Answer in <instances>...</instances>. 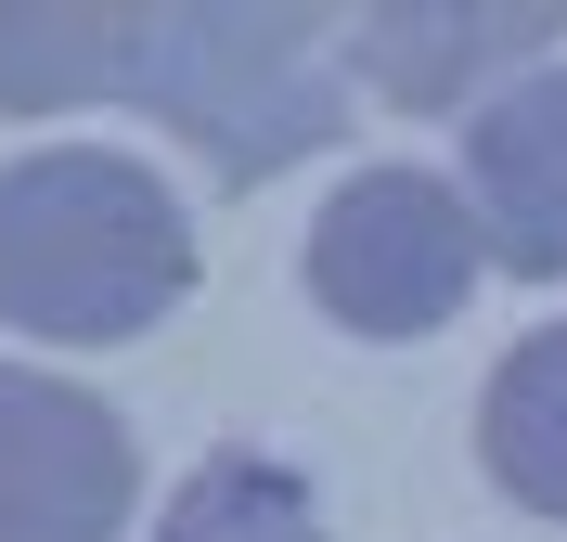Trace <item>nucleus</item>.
<instances>
[{"mask_svg": "<svg viewBox=\"0 0 567 542\" xmlns=\"http://www.w3.org/2000/svg\"><path fill=\"white\" fill-rule=\"evenodd\" d=\"M464 207H477V233L516 285L567 272V65L516 78L503 104L464 116Z\"/></svg>", "mask_w": 567, "mask_h": 542, "instance_id": "423d86ee", "label": "nucleus"}, {"mask_svg": "<svg viewBox=\"0 0 567 542\" xmlns=\"http://www.w3.org/2000/svg\"><path fill=\"white\" fill-rule=\"evenodd\" d=\"M555 27L567 13H503V0H464V13H349V78L413 104V116H452V104L477 116L516 78L555 65Z\"/></svg>", "mask_w": 567, "mask_h": 542, "instance_id": "39448f33", "label": "nucleus"}, {"mask_svg": "<svg viewBox=\"0 0 567 542\" xmlns=\"http://www.w3.org/2000/svg\"><path fill=\"white\" fill-rule=\"evenodd\" d=\"M142 504V439L91 388L0 361V542H116Z\"/></svg>", "mask_w": 567, "mask_h": 542, "instance_id": "20e7f679", "label": "nucleus"}, {"mask_svg": "<svg viewBox=\"0 0 567 542\" xmlns=\"http://www.w3.org/2000/svg\"><path fill=\"white\" fill-rule=\"evenodd\" d=\"M491 272V233L439 168H349L310 219V297L349 336H425L452 324Z\"/></svg>", "mask_w": 567, "mask_h": 542, "instance_id": "7ed1b4c3", "label": "nucleus"}, {"mask_svg": "<svg viewBox=\"0 0 567 542\" xmlns=\"http://www.w3.org/2000/svg\"><path fill=\"white\" fill-rule=\"evenodd\" d=\"M155 542H322V504H310V478L271 466V452H207L168 491Z\"/></svg>", "mask_w": 567, "mask_h": 542, "instance_id": "6e6552de", "label": "nucleus"}, {"mask_svg": "<svg viewBox=\"0 0 567 542\" xmlns=\"http://www.w3.org/2000/svg\"><path fill=\"white\" fill-rule=\"evenodd\" d=\"M0 104H142L207 155V181H271L349 130V91L297 13H0Z\"/></svg>", "mask_w": 567, "mask_h": 542, "instance_id": "f257e3e1", "label": "nucleus"}, {"mask_svg": "<svg viewBox=\"0 0 567 542\" xmlns=\"http://www.w3.org/2000/svg\"><path fill=\"white\" fill-rule=\"evenodd\" d=\"M194 285V233L181 194L142 155L104 143H39L0 168V324L13 336H142L168 324Z\"/></svg>", "mask_w": 567, "mask_h": 542, "instance_id": "f03ea898", "label": "nucleus"}, {"mask_svg": "<svg viewBox=\"0 0 567 542\" xmlns=\"http://www.w3.org/2000/svg\"><path fill=\"white\" fill-rule=\"evenodd\" d=\"M477 466L529 517H567V324L516 336L491 361V388H477Z\"/></svg>", "mask_w": 567, "mask_h": 542, "instance_id": "0eeeda50", "label": "nucleus"}]
</instances>
